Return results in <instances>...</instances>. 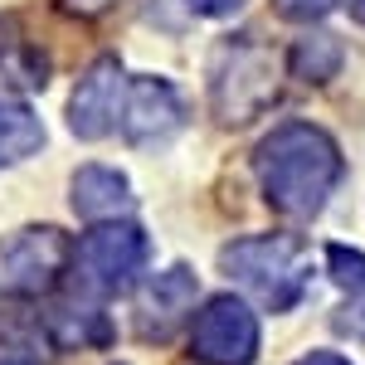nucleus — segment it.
I'll return each mask as SVG.
<instances>
[{
    "mask_svg": "<svg viewBox=\"0 0 365 365\" xmlns=\"http://www.w3.org/2000/svg\"><path fill=\"white\" fill-rule=\"evenodd\" d=\"M327 263H331V278L341 287H351V292L365 287V253H351V249H341V244H331L327 249Z\"/></svg>",
    "mask_w": 365,
    "mask_h": 365,
    "instance_id": "13",
    "label": "nucleus"
},
{
    "mask_svg": "<svg viewBox=\"0 0 365 365\" xmlns=\"http://www.w3.org/2000/svg\"><path fill=\"white\" fill-rule=\"evenodd\" d=\"M68 253L73 244L49 225L15 229L10 239H0V297H44L54 292L68 273Z\"/></svg>",
    "mask_w": 365,
    "mask_h": 365,
    "instance_id": "5",
    "label": "nucleus"
},
{
    "mask_svg": "<svg viewBox=\"0 0 365 365\" xmlns=\"http://www.w3.org/2000/svg\"><path fill=\"white\" fill-rule=\"evenodd\" d=\"M180 122H185V108H180V93L166 78H127L122 117H117L127 141H137V146L166 141L170 132H180Z\"/></svg>",
    "mask_w": 365,
    "mask_h": 365,
    "instance_id": "7",
    "label": "nucleus"
},
{
    "mask_svg": "<svg viewBox=\"0 0 365 365\" xmlns=\"http://www.w3.org/2000/svg\"><path fill=\"white\" fill-rule=\"evenodd\" d=\"M336 331H346V336H356V341H365V287L341 307V317H336Z\"/></svg>",
    "mask_w": 365,
    "mask_h": 365,
    "instance_id": "14",
    "label": "nucleus"
},
{
    "mask_svg": "<svg viewBox=\"0 0 365 365\" xmlns=\"http://www.w3.org/2000/svg\"><path fill=\"white\" fill-rule=\"evenodd\" d=\"M68 10H78V15H103V10H113L117 0H63Z\"/></svg>",
    "mask_w": 365,
    "mask_h": 365,
    "instance_id": "17",
    "label": "nucleus"
},
{
    "mask_svg": "<svg viewBox=\"0 0 365 365\" xmlns=\"http://www.w3.org/2000/svg\"><path fill=\"white\" fill-rule=\"evenodd\" d=\"M190 307H195V278H190V268H166V273H156L137 292V331L146 341H161L190 317Z\"/></svg>",
    "mask_w": 365,
    "mask_h": 365,
    "instance_id": "9",
    "label": "nucleus"
},
{
    "mask_svg": "<svg viewBox=\"0 0 365 365\" xmlns=\"http://www.w3.org/2000/svg\"><path fill=\"white\" fill-rule=\"evenodd\" d=\"M297 365H351L346 356H336V351H312V356H302Z\"/></svg>",
    "mask_w": 365,
    "mask_h": 365,
    "instance_id": "18",
    "label": "nucleus"
},
{
    "mask_svg": "<svg viewBox=\"0 0 365 365\" xmlns=\"http://www.w3.org/2000/svg\"><path fill=\"white\" fill-rule=\"evenodd\" d=\"M190 351L205 365H249L258 356V317L239 297H210L190 327Z\"/></svg>",
    "mask_w": 365,
    "mask_h": 365,
    "instance_id": "6",
    "label": "nucleus"
},
{
    "mask_svg": "<svg viewBox=\"0 0 365 365\" xmlns=\"http://www.w3.org/2000/svg\"><path fill=\"white\" fill-rule=\"evenodd\" d=\"M220 268L229 273V282H239L258 307L287 312L302 302L312 282V253L302 239L287 234H258V239H234L220 253Z\"/></svg>",
    "mask_w": 365,
    "mask_h": 365,
    "instance_id": "2",
    "label": "nucleus"
},
{
    "mask_svg": "<svg viewBox=\"0 0 365 365\" xmlns=\"http://www.w3.org/2000/svg\"><path fill=\"white\" fill-rule=\"evenodd\" d=\"M351 10H356V20L365 25V0H351Z\"/></svg>",
    "mask_w": 365,
    "mask_h": 365,
    "instance_id": "20",
    "label": "nucleus"
},
{
    "mask_svg": "<svg viewBox=\"0 0 365 365\" xmlns=\"http://www.w3.org/2000/svg\"><path fill=\"white\" fill-rule=\"evenodd\" d=\"M44 146V127H39V117L29 113L25 103H10V98H0V166H15V161H25Z\"/></svg>",
    "mask_w": 365,
    "mask_h": 365,
    "instance_id": "11",
    "label": "nucleus"
},
{
    "mask_svg": "<svg viewBox=\"0 0 365 365\" xmlns=\"http://www.w3.org/2000/svg\"><path fill=\"white\" fill-rule=\"evenodd\" d=\"M73 210L83 220H117L132 210V185L127 175H117L113 166H83L73 175Z\"/></svg>",
    "mask_w": 365,
    "mask_h": 365,
    "instance_id": "10",
    "label": "nucleus"
},
{
    "mask_svg": "<svg viewBox=\"0 0 365 365\" xmlns=\"http://www.w3.org/2000/svg\"><path fill=\"white\" fill-rule=\"evenodd\" d=\"M10 54H15V25H10V20H0V63H5Z\"/></svg>",
    "mask_w": 365,
    "mask_h": 365,
    "instance_id": "19",
    "label": "nucleus"
},
{
    "mask_svg": "<svg viewBox=\"0 0 365 365\" xmlns=\"http://www.w3.org/2000/svg\"><path fill=\"white\" fill-rule=\"evenodd\" d=\"M341 63V49L331 34H307V39H297V49H292V68H297V78H307V83H322V78H331Z\"/></svg>",
    "mask_w": 365,
    "mask_h": 365,
    "instance_id": "12",
    "label": "nucleus"
},
{
    "mask_svg": "<svg viewBox=\"0 0 365 365\" xmlns=\"http://www.w3.org/2000/svg\"><path fill=\"white\" fill-rule=\"evenodd\" d=\"M122 93H127L122 63L117 58H98L83 78H78L73 98H68V127L88 141L108 137L117 127V117H122Z\"/></svg>",
    "mask_w": 365,
    "mask_h": 365,
    "instance_id": "8",
    "label": "nucleus"
},
{
    "mask_svg": "<svg viewBox=\"0 0 365 365\" xmlns=\"http://www.w3.org/2000/svg\"><path fill=\"white\" fill-rule=\"evenodd\" d=\"M200 15H229V10H239L244 0H190Z\"/></svg>",
    "mask_w": 365,
    "mask_h": 365,
    "instance_id": "16",
    "label": "nucleus"
},
{
    "mask_svg": "<svg viewBox=\"0 0 365 365\" xmlns=\"http://www.w3.org/2000/svg\"><path fill=\"white\" fill-rule=\"evenodd\" d=\"M336 0H278V10L287 20H317V15H327Z\"/></svg>",
    "mask_w": 365,
    "mask_h": 365,
    "instance_id": "15",
    "label": "nucleus"
},
{
    "mask_svg": "<svg viewBox=\"0 0 365 365\" xmlns=\"http://www.w3.org/2000/svg\"><path fill=\"white\" fill-rule=\"evenodd\" d=\"M146 258H151V239H146L137 225H127V220H103L98 229H88L83 239L73 244L63 278H68V287H73L78 297L103 302V297H113V292H122V287L137 282V273L146 268Z\"/></svg>",
    "mask_w": 365,
    "mask_h": 365,
    "instance_id": "3",
    "label": "nucleus"
},
{
    "mask_svg": "<svg viewBox=\"0 0 365 365\" xmlns=\"http://www.w3.org/2000/svg\"><path fill=\"white\" fill-rule=\"evenodd\" d=\"M258 180L268 205L287 220H312L341 180V151L312 122H282L258 146Z\"/></svg>",
    "mask_w": 365,
    "mask_h": 365,
    "instance_id": "1",
    "label": "nucleus"
},
{
    "mask_svg": "<svg viewBox=\"0 0 365 365\" xmlns=\"http://www.w3.org/2000/svg\"><path fill=\"white\" fill-rule=\"evenodd\" d=\"M0 365H25V361H0Z\"/></svg>",
    "mask_w": 365,
    "mask_h": 365,
    "instance_id": "21",
    "label": "nucleus"
},
{
    "mask_svg": "<svg viewBox=\"0 0 365 365\" xmlns=\"http://www.w3.org/2000/svg\"><path fill=\"white\" fill-rule=\"evenodd\" d=\"M278 88V58L268 44L229 39L210 63V103L220 122H249L273 103Z\"/></svg>",
    "mask_w": 365,
    "mask_h": 365,
    "instance_id": "4",
    "label": "nucleus"
}]
</instances>
